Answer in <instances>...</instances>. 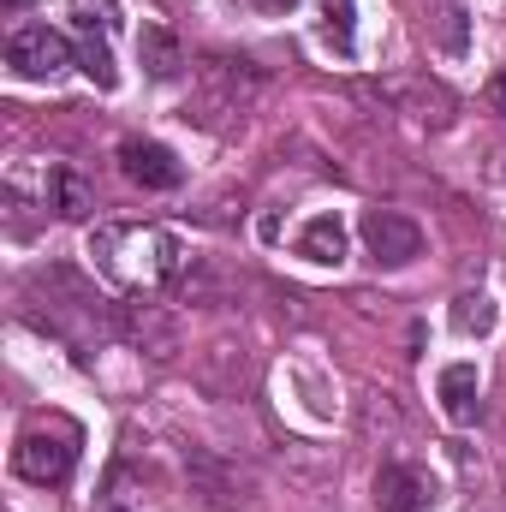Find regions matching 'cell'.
Returning a JSON list of instances; mask_svg holds the SVG:
<instances>
[{
  "label": "cell",
  "mask_w": 506,
  "mask_h": 512,
  "mask_svg": "<svg viewBox=\"0 0 506 512\" xmlns=\"http://www.w3.org/2000/svg\"><path fill=\"white\" fill-rule=\"evenodd\" d=\"M78 453H84V429H78L72 417L48 411V417H30V423H24V435H18V447H12V471H18L24 483L54 489V483H66V477L78 471Z\"/></svg>",
  "instance_id": "2"
},
{
  "label": "cell",
  "mask_w": 506,
  "mask_h": 512,
  "mask_svg": "<svg viewBox=\"0 0 506 512\" xmlns=\"http://www.w3.org/2000/svg\"><path fill=\"white\" fill-rule=\"evenodd\" d=\"M483 376H477V364H447L441 376H435V399H441V417L447 423H459V429H471L477 423V411H483Z\"/></svg>",
  "instance_id": "8"
},
{
  "label": "cell",
  "mask_w": 506,
  "mask_h": 512,
  "mask_svg": "<svg viewBox=\"0 0 506 512\" xmlns=\"http://www.w3.org/2000/svg\"><path fill=\"white\" fill-rule=\"evenodd\" d=\"M370 501H376V512H435L441 489H435V477H429L423 465H399V459H393V465L376 471Z\"/></svg>",
  "instance_id": "6"
},
{
  "label": "cell",
  "mask_w": 506,
  "mask_h": 512,
  "mask_svg": "<svg viewBox=\"0 0 506 512\" xmlns=\"http://www.w3.org/2000/svg\"><path fill=\"white\" fill-rule=\"evenodd\" d=\"M358 233H364V251H370L376 268H411V262L423 256L417 221H405L399 209H370V215L358 221Z\"/></svg>",
  "instance_id": "5"
},
{
  "label": "cell",
  "mask_w": 506,
  "mask_h": 512,
  "mask_svg": "<svg viewBox=\"0 0 506 512\" xmlns=\"http://www.w3.org/2000/svg\"><path fill=\"white\" fill-rule=\"evenodd\" d=\"M90 262L120 292L149 298L179 274V239L167 227H149V221H108L90 233Z\"/></svg>",
  "instance_id": "1"
},
{
  "label": "cell",
  "mask_w": 506,
  "mask_h": 512,
  "mask_svg": "<svg viewBox=\"0 0 506 512\" xmlns=\"http://www.w3.org/2000/svg\"><path fill=\"white\" fill-rule=\"evenodd\" d=\"M298 256L316 262V268H340V262H346V221H340V215H316V221H304V233H298Z\"/></svg>",
  "instance_id": "9"
},
{
  "label": "cell",
  "mask_w": 506,
  "mask_h": 512,
  "mask_svg": "<svg viewBox=\"0 0 506 512\" xmlns=\"http://www.w3.org/2000/svg\"><path fill=\"white\" fill-rule=\"evenodd\" d=\"M495 322H501V310H495L489 292H465V298H453V334L483 340V334H495Z\"/></svg>",
  "instance_id": "10"
},
{
  "label": "cell",
  "mask_w": 506,
  "mask_h": 512,
  "mask_svg": "<svg viewBox=\"0 0 506 512\" xmlns=\"http://www.w3.org/2000/svg\"><path fill=\"white\" fill-rule=\"evenodd\" d=\"M322 36H328L340 54H352V0H328V24H322Z\"/></svg>",
  "instance_id": "13"
},
{
  "label": "cell",
  "mask_w": 506,
  "mask_h": 512,
  "mask_svg": "<svg viewBox=\"0 0 506 512\" xmlns=\"http://www.w3.org/2000/svg\"><path fill=\"white\" fill-rule=\"evenodd\" d=\"M441 48H447V54L465 48V6H447V12H441Z\"/></svg>",
  "instance_id": "14"
},
{
  "label": "cell",
  "mask_w": 506,
  "mask_h": 512,
  "mask_svg": "<svg viewBox=\"0 0 506 512\" xmlns=\"http://www.w3.org/2000/svg\"><path fill=\"white\" fill-rule=\"evenodd\" d=\"M24 6H30V0H6V12H24Z\"/></svg>",
  "instance_id": "17"
},
{
  "label": "cell",
  "mask_w": 506,
  "mask_h": 512,
  "mask_svg": "<svg viewBox=\"0 0 506 512\" xmlns=\"http://www.w3.org/2000/svg\"><path fill=\"white\" fill-rule=\"evenodd\" d=\"M256 12H268V18H280V12H292V6H304V0H251Z\"/></svg>",
  "instance_id": "15"
},
{
  "label": "cell",
  "mask_w": 506,
  "mask_h": 512,
  "mask_svg": "<svg viewBox=\"0 0 506 512\" xmlns=\"http://www.w3.org/2000/svg\"><path fill=\"white\" fill-rule=\"evenodd\" d=\"M54 197H48V209L54 215H66V221H78V215H90V191H84V179L72 173V167H54Z\"/></svg>",
  "instance_id": "12"
},
{
  "label": "cell",
  "mask_w": 506,
  "mask_h": 512,
  "mask_svg": "<svg viewBox=\"0 0 506 512\" xmlns=\"http://www.w3.org/2000/svg\"><path fill=\"white\" fill-rule=\"evenodd\" d=\"M137 54H143V66H149V78H173L185 60H179V42L161 30V24H143V36H137Z\"/></svg>",
  "instance_id": "11"
},
{
  "label": "cell",
  "mask_w": 506,
  "mask_h": 512,
  "mask_svg": "<svg viewBox=\"0 0 506 512\" xmlns=\"http://www.w3.org/2000/svg\"><path fill=\"white\" fill-rule=\"evenodd\" d=\"M120 173H126L131 185H143V191H173L185 179L179 155L167 143H155V137H126L120 143Z\"/></svg>",
  "instance_id": "7"
},
{
  "label": "cell",
  "mask_w": 506,
  "mask_h": 512,
  "mask_svg": "<svg viewBox=\"0 0 506 512\" xmlns=\"http://www.w3.org/2000/svg\"><path fill=\"white\" fill-rule=\"evenodd\" d=\"M72 18H78V66L96 90H114L120 84V66L108 54V36L120 30V6L114 0H72Z\"/></svg>",
  "instance_id": "3"
},
{
  "label": "cell",
  "mask_w": 506,
  "mask_h": 512,
  "mask_svg": "<svg viewBox=\"0 0 506 512\" xmlns=\"http://www.w3.org/2000/svg\"><path fill=\"white\" fill-rule=\"evenodd\" d=\"M6 66H12V78H24V84H54V78L72 66V42H66L60 30H48V24H18V30L6 36Z\"/></svg>",
  "instance_id": "4"
},
{
  "label": "cell",
  "mask_w": 506,
  "mask_h": 512,
  "mask_svg": "<svg viewBox=\"0 0 506 512\" xmlns=\"http://www.w3.org/2000/svg\"><path fill=\"white\" fill-rule=\"evenodd\" d=\"M489 102H495V108H501V114H506V72H501V78H495V84H489Z\"/></svg>",
  "instance_id": "16"
}]
</instances>
